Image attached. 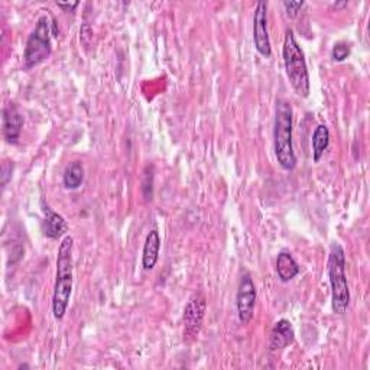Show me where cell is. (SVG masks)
<instances>
[{"label":"cell","mask_w":370,"mask_h":370,"mask_svg":"<svg viewBox=\"0 0 370 370\" xmlns=\"http://www.w3.org/2000/svg\"><path fill=\"white\" fill-rule=\"evenodd\" d=\"M73 237L66 236L58 248L56 278L52 295V313L55 320H63L66 317L73 294Z\"/></svg>","instance_id":"1"},{"label":"cell","mask_w":370,"mask_h":370,"mask_svg":"<svg viewBox=\"0 0 370 370\" xmlns=\"http://www.w3.org/2000/svg\"><path fill=\"white\" fill-rule=\"evenodd\" d=\"M273 148L276 161L281 168L285 171H294L297 167V157L292 142V107L290 102L284 99L276 102Z\"/></svg>","instance_id":"2"},{"label":"cell","mask_w":370,"mask_h":370,"mask_svg":"<svg viewBox=\"0 0 370 370\" xmlns=\"http://www.w3.org/2000/svg\"><path fill=\"white\" fill-rule=\"evenodd\" d=\"M327 270L331 287L333 311L338 316H343L350 304V290L346 275V253L340 243L331 244Z\"/></svg>","instance_id":"3"},{"label":"cell","mask_w":370,"mask_h":370,"mask_svg":"<svg viewBox=\"0 0 370 370\" xmlns=\"http://www.w3.org/2000/svg\"><path fill=\"white\" fill-rule=\"evenodd\" d=\"M282 56H284L287 77L292 88L295 90V92L299 97L306 99L308 96H310V90H311L310 73H308L304 51L301 49L299 44L297 42L292 29H288L285 34Z\"/></svg>","instance_id":"4"},{"label":"cell","mask_w":370,"mask_h":370,"mask_svg":"<svg viewBox=\"0 0 370 370\" xmlns=\"http://www.w3.org/2000/svg\"><path fill=\"white\" fill-rule=\"evenodd\" d=\"M52 54L51 42V22L47 15H42L32 32L28 37L25 51H23V68L30 70L44 61H47Z\"/></svg>","instance_id":"5"},{"label":"cell","mask_w":370,"mask_h":370,"mask_svg":"<svg viewBox=\"0 0 370 370\" xmlns=\"http://www.w3.org/2000/svg\"><path fill=\"white\" fill-rule=\"evenodd\" d=\"M256 305V287L251 273H243L236 294V310L241 324H248L253 318Z\"/></svg>","instance_id":"6"},{"label":"cell","mask_w":370,"mask_h":370,"mask_svg":"<svg viewBox=\"0 0 370 370\" xmlns=\"http://www.w3.org/2000/svg\"><path fill=\"white\" fill-rule=\"evenodd\" d=\"M205 298L203 297V294L197 292L194 294L189 304L185 305V310H184V335L187 340L190 338H196L197 334L200 333L201 327H203V321H204V316H205Z\"/></svg>","instance_id":"7"},{"label":"cell","mask_w":370,"mask_h":370,"mask_svg":"<svg viewBox=\"0 0 370 370\" xmlns=\"http://www.w3.org/2000/svg\"><path fill=\"white\" fill-rule=\"evenodd\" d=\"M253 42H255L256 51L262 56L269 58L272 55V47H270L269 34H268V4L266 2H259L253 13Z\"/></svg>","instance_id":"8"},{"label":"cell","mask_w":370,"mask_h":370,"mask_svg":"<svg viewBox=\"0 0 370 370\" xmlns=\"http://www.w3.org/2000/svg\"><path fill=\"white\" fill-rule=\"evenodd\" d=\"M4 138L8 143H18L22 129H23V116L15 103H9L4 109Z\"/></svg>","instance_id":"9"},{"label":"cell","mask_w":370,"mask_h":370,"mask_svg":"<svg viewBox=\"0 0 370 370\" xmlns=\"http://www.w3.org/2000/svg\"><path fill=\"white\" fill-rule=\"evenodd\" d=\"M295 340V331L290 320H280L276 321L270 331V338H269V349L272 352L282 350L292 345Z\"/></svg>","instance_id":"10"},{"label":"cell","mask_w":370,"mask_h":370,"mask_svg":"<svg viewBox=\"0 0 370 370\" xmlns=\"http://www.w3.org/2000/svg\"><path fill=\"white\" fill-rule=\"evenodd\" d=\"M44 220H42V232L49 239H59L68 232V223L63 215L55 213L49 205L42 204Z\"/></svg>","instance_id":"11"},{"label":"cell","mask_w":370,"mask_h":370,"mask_svg":"<svg viewBox=\"0 0 370 370\" xmlns=\"http://www.w3.org/2000/svg\"><path fill=\"white\" fill-rule=\"evenodd\" d=\"M160 249H161V237L158 230H150L146 236L143 252H142V266L145 270H152L157 266L160 259Z\"/></svg>","instance_id":"12"},{"label":"cell","mask_w":370,"mask_h":370,"mask_svg":"<svg viewBox=\"0 0 370 370\" xmlns=\"http://www.w3.org/2000/svg\"><path fill=\"white\" fill-rule=\"evenodd\" d=\"M276 272L282 282H290L299 273V265L290 252H281L276 258Z\"/></svg>","instance_id":"13"},{"label":"cell","mask_w":370,"mask_h":370,"mask_svg":"<svg viewBox=\"0 0 370 370\" xmlns=\"http://www.w3.org/2000/svg\"><path fill=\"white\" fill-rule=\"evenodd\" d=\"M311 145H313V160L314 162H320L330 145V131L326 125H320L316 128L313 133Z\"/></svg>","instance_id":"14"},{"label":"cell","mask_w":370,"mask_h":370,"mask_svg":"<svg viewBox=\"0 0 370 370\" xmlns=\"http://www.w3.org/2000/svg\"><path fill=\"white\" fill-rule=\"evenodd\" d=\"M84 181V167L80 161H74L71 162L63 175V182H64V187L67 190H77L80 189V185Z\"/></svg>","instance_id":"15"},{"label":"cell","mask_w":370,"mask_h":370,"mask_svg":"<svg viewBox=\"0 0 370 370\" xmlns=\"http://www.w3.org/2000/svg\"><path fill=\"white\" fill-rule=\"evenodd\" d=\"M142 194L146 201L153 197V165H146L142 177Z\"/></svg>","instance_id":"16"},{"label":"cell","mask_w":370,"mask_h":370,"mask_svg":"<svg viewBox=\"0 0 370 370\" xmlns=\"http://www.w3.org/2000/svg\"><path fill=\"white\" fill-rule=\"evenodd\" d=\"M349 55H350V45L347 42L334 44L333 51H331V56L334 61H337V63H342V61H345Z\"/></svg>","instance_id":"17"},{"label":"cell","mask_w":370,"mask_h":370,"mask_svg":"<svg viewBox=\"0 0 370 370\" xmlns=\"http://www.w3.org/2000/svg\"><path fill=\"white\" fill-rule=\"evenodd\" d=\"M285 11H287V15L288 18L291 19H295L298 16V13L301 12L302 6H304V2H288V0H285V2L282 4Z\"/></svg>","instance_id":"18"},{"label":"cell","mask_w":370,"mask_h":370,"mask_svg":"<svg viewBox=\"0 0 370 370\" xmlns=\"http://www.w3.org/2000/svg\"><path fill=\"white\" fill-rule=\"evenodd\" d=\"M13 172V164L11 161H5L2 165V187H6V184L12 178Z\"/></svg>","instance_id":"19"},{"label":"cell","mask_w":370,"mask_h":370,"mask_svg":"<svg viewBox=\"0 0 370 370\" xmlns=\"http://www.w3.org/2000/svg\"><path fill=\"white\" fill-rule=\"evenodd\" d=\"M78 5H80L78 2H74V4H58V2H56V6H58L59 9H63L64 12H74V9H76Z\"/></svg>","instance_id":"20"},{"label":"cell","mask_w":370,"mask_h":370,"mask_svg":"<svg viewBox=\"0 0 370 370\" xmlns=\"http://www.w3.org/2000/svg\"><path fill=\"white\" fill-rule=\"evenodd\" d=\"M347 6H349L347 2H340V4H334V5H333V8H335V9H338V8H347Z\"/></svg>","instance_id":"21"}]
</instances>
